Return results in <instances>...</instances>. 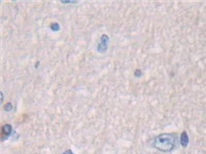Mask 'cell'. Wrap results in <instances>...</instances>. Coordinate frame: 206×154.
<instances>
[{"mask_svg":"<svg viewBox=\"0 0 206 154\" xmlns=\"http://www.w3.org/2000/svg\"><path fill=\"white\" fill-rule=\"evenodd\" d=\"M0 97H1V98H0V101L2 102V101H3V92H0Z\"/></svg>","mask_w":206,"mask_h":154,"instance_id":"obj_10","label":"cell"},{"mask_svg":"<svg viewBox=\"0 0 206 154\" xmlns=\"http://www.w3.org/2000/svg\"><path fill=\"white\" fill-rule=\"evenodd\" d=\"M62 154H74V152L71 150V149H67V150H65V151L63 152Z\"/></svg>","mask_w":206,"mask_h":154,"instance_id":"obj_8","label":"cell"},{"mask_svg":"<svg viewBox=\"0 0 206 154\" xmlns=\"http://www.w3.org/2000/svg\"><path fill=\"white\" fill-rule=\"evenodd\" d=\"M13 132V125L9 123H5L1 127V141H5L7 138H9V136Z\"/></svg>","mask_w":206,"mask_h":154,"instance_id":"obj_3","label":"cell"},{"mask_svg":"<svg viewBox=\"0 0 206 154\" xmlns=\"http://www.w3.org/2000/svg\"><path fill=\"white\" fill-rule=\"evenodd\" d=\"M153 147L161 152H171L176 147L175 134H161L153 140Z\"/></svg>","mask_w":206,"mask_h":154,"instance_id":"obj_1","label":"cell"},{"mask_svg":"<svg viewBox=\"0 0 206 154\" xmlns=\"http://www.w3.org/2000/svg\"><path fill=\"white\" fill-rule=\"evenodd\" d=\"M3 109H4V111H6V112H11V111H13V109H14V105H13L11 102H8L3 106Z\"/></svg>","mask_w":206,"mask_h":154,"instance_id":"obj_6","label":"cell"},{"mask_svg":"<svg viewBox=\"0 0 206 154\" xmlns=\"http://www.w3.org/2000/svg\"><path fill=\"white\" fill-rule=\"evenodd\" d=\"M134 75H135V77H141V75H142V71L139 70V69H136L135 72H134Z\"/></svg>","mask_w":206,"mask_h":154,"instance_id":"obj_7","label":"cell"},{"mask_svg":"<svg viewBox=\"0 0 206 154\" xmlns=\"http://www.w3.org/2000/svg\"><path fill=\"white\" fill-rule=\"evenodd\" d=\"M108 42H109V37L106 34H103L100 37V40H99V43L97 45V50L100 52V54H105L108 48Z\"/></svg>","mask_w":206,"mask_h":154,"instance_id":"obj_2","label":"cell"},{"mask_svg":"<svg viewBox=\"0 0 206 154\" xmlns=\"http://www.w3.org/2000/svg\"><path fill=\"white\" fill-rule=\"evenodd\" d=\"M189 142H190V139H189V136H188V132H186V130H184V132L180 134V144H182V147H188V145H189Z\"/></svg>","mask_w":206,"mask_h":154,"instance_id":"obj_4","label":"cell"},{"mask_svg":"<svg viewBox=\"0 0 206 154\" xmlns=\"http://www.w3.org/2000/svg\"><path fill=\"white\" fill-rule=\"evenodd\" d=\"M62 3H65V4H70V3H77V1H69V0H67V1H62Z\"/></svg>","mask_w":206,"mask_h":154,"instance_id":"obj_9","label":"cell"},{"mask_svg":"<svg viewBox=\"0 0 206 154\" xmlns=\"http://www.w3.org/2000/svg\"><path fill=\"white\" fill-rule=\"evenodd\" d=\"M50 29H51L52 31H54V32H57V31H59L60 30V25L56 22L52 23V24L50 25Z\"/></svg>","mask_w":206,"mask_h":154,"instance_id":"obj_5","label":"cell"}]
</instances>
